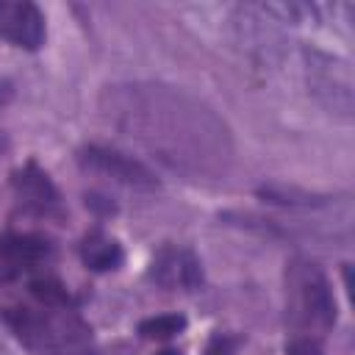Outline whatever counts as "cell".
Returning <instances> with one entry per match:
<instances>
[{"label": "cell", "mask_w": 355, "mask_h": 355, "mask_svg": "<svg viewBox=\"0 0 355 355\" xmlns=\"http://www.w3.org/2000/svg\"><path fill=\"white\" fill-rule=\"evenodd\" d=\"M108 122L147 147L158 161L186 175H219L230 158L225 122L183 92L155 83L108 86Z\"/></svg>", "instance_id": "cell-1"}, {"label": "cell", "mask_w": 355, "mask_h": 355, "mask_svg": "<svg viewBox=\"0 0 355 355\" xmlns=\"http://www.w3.org/2000/svg\"><path fill=\"white\" fill-rule=\"evenodd\" d=\"M6 319L17 338L39 355H86L92 347L89 324L67 305L11 308Z\"/></svg>", "instance_id": "cell-2"}, {"label": "cell", "mask_w": 355, "mask_h": 355, "mask_svg": "<svg viewBox=\"0 0 355 355\" xmlns=\"http://www.w3.org/2000/svg\"><path fill=\"white\" fill-rule=\"evenodd\" d=\"M286 308L297 338L319 341L336 322V300L316 261L294 258L286 269Z\"/></svg>", "instance_id": "cell-3"}, {"label": "cell", "mask_w": 355, "mask_h": 355, "mask_svg": "<svg viewBox=\"0 0 355 355\" xmlns=\"http://www.w3.org/2000/svg\"><path fill=\"white\" fill-rule=\"evenodd\" d=\"M78 164L83 172H92V175H100V178H108V180H116L122 186H130V189H155L158 180L153 178V172L136 161V158H128L116 150H105V147H97V144H89L78 153Z\"/></svg>", "instance_id": "cell-4"}, {"label": "cell", "mask_w": 355, "mask_h": 355, "mask_svg": "<svg viewBox=\"0 0 355 355\" xmlns=\"http://www.w3.org/2000/svg\"><path fill=\"white\" fill-rule=\"evenodd\" d=\"M0 36L22 50H39L44 42V17L28 0H0Z\"/></svg>", "instance_id": "cell-5"}, {"label": "cell", "mask_w": 355, "mask_h": 355, "mask_svg": "<svg viewBox=\"0 0 355 355\" xmlns=\"http://www.w3.org/2000/svg\"><path fill=\"white\" fill-rule=\"evenodd\" d=\"M150 277L169 291H194L202 283V269L194 252L180 247H164L150 263Z\"/></svg>", "instance_id": "cell-6"}, {"label": "cell", "mask_w": 355, "mask_h": 355, "mask_svg": "<svg viewBox=\"0 0 355 355\" xmlns=\"http://www.w3.org/2000/svg\"><path fill=\"white\" fill-rule=\"evenodd\" d=\"M50 255V244L33 233H6L0 239V283L17 280Z\"/></svg>", "instance_id": "cell-7"}, {"label": "cell", "mask_w": 355, "mask_h": 355, "mask_svg": "<svg viewBox=\"0 0 355 355\" xmlns=\"http://www.w3.org/2000/svg\"><path fill=\"white\" fill-rule=\"evenodd\" d=\"M11 191H14L17 205L28 214L42 216V214H53L58 208V191L36 164H25L22 169H17L11 175Z\"/></svg>", "instance_id": "cell-8"}, {"label": "cell", "mask_w": 355, "mask_h": 355, "mask_svg": "<svg viewBox=\"0 0 355 355\" xmlns=\"http://www.w3.org/2000/svg\"><path fill=\"white\" fill-rule=\"evenodd\" d=\"M80 255H83V263L94 272H105V269H116L122 263V247L108 239L105 233L94 230L83 239L80 244Z\"/></svg>", "instance_id": "cell-9"}, {"label": "cell", "mask_w": 355, "mask_h": 355, "mask_svg": "<svg viewBox=\"0 0 355 355\" xmlns=\"http://www.w3.org/2000/svg\"><path fill=\"white\" fill-rule=\"evenodd\" d=\"M186 327V319L180 313H164V316H153V319H144L139 324V333L144 338H172L178 336L180 330Z\"/></svg>", "instance_id": "cell-10"}, {"label": "cell", "mask_w": 355, "mask_h": 355, "mask_svg": "<svg viewBox=\"0 0 355 355\" xmlns=\"http://www.w3.org/2000/svg\"><path fill=\"white\" fill-rule=\"evenodd\" d=\"M31 294L39 300V305H69L67 288L53 277H39L31 283Z\"/></svg>", "instance_id": "cell-11"}, {"label": "cell", "mask_w": 355, "mask_h": 355, "mask_svg": "<svg viewBox=\"0 0 355 355\" xmlns=\"http://www.w3.org/2000/svg\"><path fill=\"white\" fill-rule=\"evenodd\" d=\"M288 355H319V341H313V338H294L288 344Z\"/></svg>", "instance_id": "cell-12"}, {"label": "cell", "mask_w": 355, "mask_h": 355, "mask_svg": "<svg viewBox=\"0 0 355 355\" xmlns=\"http://www.w3.org/2000/svg\"><path fill=\"white\" fill-rule=\"evenodd\" d=\"M202 355H233V344H230L225 336H214V338L208 341V347H205Z\"/></svg>", "instance_id": "cell-13"}, {"label": "cell", "mask_w": 355, "mask_h": 355, "mask_svg": "<svg viewBox=\"0 0 355 355\" xmlns=\"http://www.w3.org/2000/svg\"><path fill=\"white\" fill-rule=\"evenodd\" d=\"M158 355H180V352H175V349H164V352H158Z\"/></svg>", "instance_id": "cell-14"}, {"label": "cell", "mask_w": 355, "mask_h": 355, "mask_svg": "<svg viewBox=\"0 0 355 355\" xmlns=\"http://www.w3.org/2000/svg\"><path fill=\"white\" fill-rule=\"evenodd\" d=\"M3 150H6V139H3V133H0V155H3Z\"/></svg>", "instance_id": "cell-15"}]
</instances>
